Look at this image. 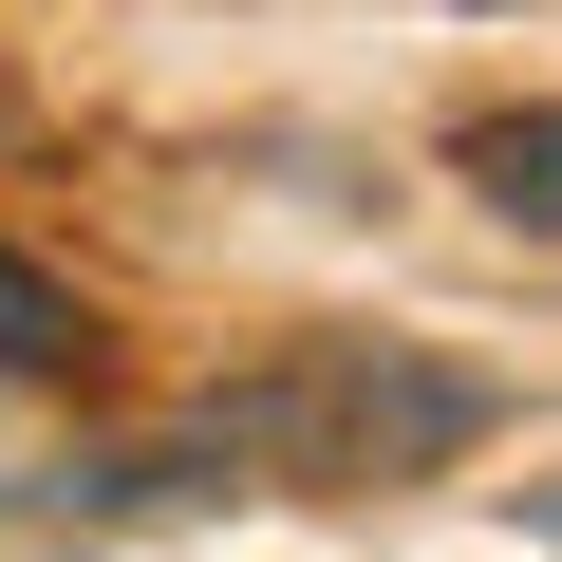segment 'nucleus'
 Listing matches in <instances>:
<instances>
[{"label": "nucleus", "mask_w": 562, "mask_h": 562, "mask_svg": "<svg viewBox=\"0 0 562 562\" xmlns=\"http://www.w3.org/2000/svg\"><path fill=\"white\" fill-rule=\"evenodd\" d=\"M450 169H469L506 225H543V244H562V94H525V113H469V132H450Z\"/></svg>", "instance_id": "3"}, {"label": "nucleus", "mask_w": 562, "mask_h": 562, "mask_svg": "<svg viewBox=\"0 0 562 562\" xmlns=\"http://www.w3.org/2000/svg\"><path fill=\"white\" fill-rule=\"evenodd\" d=\"M206 487H225V450L169 413V431H132V450H57V469H0V525H20V543H38V525L113 543V525H188Z\"/></svg>", "instance_id": "2"}, {"label": "nucleus", "mask_w": 562, "mask_h": 562, "mask_svg": "<svg viewBox=\"0 0 562 562\" xmlns=\"http://www.w3.org/2000/svg\"><path fill=\"white\" fill-rule=\"evenodd\" d=\"M525 525H543V543H562V487H525Z\"/></svg>", "instance_id": "5"}, {"label": "nucleus", "mask_w": 562, "mask_h": 562, "mask_svg": "<svg viewBox=\"0 0 562 562\" xmlns=\"http://www.w3.org/2000/svg\"><path fill=\"white\" fill-rule=\"evenodd\" d=\"M0 375H94V301L38 244H0Z\"/></svg>", "instance_id": "4"}, {"label": "nucleus", "mask_w": 562, "mask_h": 562, "mask_svg": "<svg viewBox=\"0 0 562 562\" xmlns=\"http://www.w3.org/2000/svg\"><path fill=\"white\" fill-rule=\"evenodd\" d=\"M188 431H206L225 469H262V487L357 506V487H431V469H469V450L506 431V394H487L469 357H413V338H281V357L206 375Z\"/></svg>", "instance_id": "1"}]
</instances>
